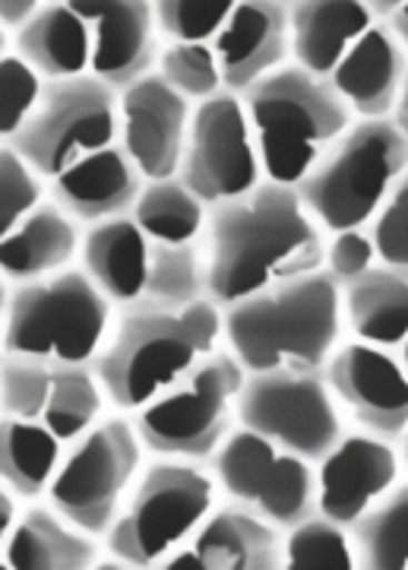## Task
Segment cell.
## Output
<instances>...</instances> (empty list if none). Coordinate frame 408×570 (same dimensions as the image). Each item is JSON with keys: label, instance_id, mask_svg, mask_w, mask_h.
Returning a JSON list of instances; mask_svg holds the SVG:
<instances>
[{"label": "cell", "instance_id": "obj_9", "mask_svg": "<svg viewBox=\"0 0 408 570\" xmlns=\"http://www.w3.org/2000/svg\"><path fill=\"white\" fill-rule=\"evenodd\" d=\"M143 456L146 448L133 419L111 412L67 448L44 501L80 530L105 539L143 472Z\"/></svg>", "mask_w": 408, "mask_h": 570}, {"label": "cell", "instance_id": "obj_41", "mask_svg": "<svg viewBox=\"0 0 408 570\" xmlns=\"http://www.w3.org/2000/svg\"><path fill=\"white\" fill-rule=\"evenodd\" d=\"M41 7H44L41 0H3L0 3V26H3V32H10V36L22 32L29 22L39 17Z\"/></svg>", "mask_w": 408, "mask_h": 570}, {"label": "cell", "instance_id": "obj_43", "mask_svg": "<svg viewBox=\"0 0 408 570\" xmlns=\"http://www.w3.org/2000/svg\"><path fill=\"white\" fill-rule=\"evenodd\" d=\"M387 26H389V29H392V36L402 41V48H406V51H408V0H402V3H399L396 17H392V20H389Z\"/></svg>", "mask_w": 408, "mask_h": 570}, {"label": "cell", "instance_id": "obj_29", "mask_svg": "<svg viewBox=\"0 0 408 570\" xmlns=\"http://www.w3.org/2000/svg\"><path fill=\"white\" fill-rule=\"evenodd\" d=\"M355 561L365 570H406L408 568V479L370 504L351 527Z\"/></svg>", "mask_w": 408, "mask_h": 570}, {"label": "cell", "instance_id": "obj_44", "mask_svg": "<svg viewBox=\"0 0 408 570\" xmlns=\"http://www.w3.org/2000/svg\"><path fill=\"white\" fill-rule=\"evenodd\" d=\"M392 121H396V127L408 137V77L406 82H402V96H399V105H396V111H392Z\"/></svg>", "mask_w": 408, "mask_h": 570}, {"label": "cell", "instance_id": "obj_21", "mask_svg": "<svg viewBox=\"0 0 408 570\" xmlns=\"http://www.w3.org/2000/svg\"><path fill=\"white\" fill-rule=\"evenodd\" d=\"M146 178L123 142L82 159L51 181V200L77 223L96 225L130 213L143 194Z\"/></svg>", "mask_w": 408, "mask_h": 570}, {"label": "cell", "instance_id": "obj_34", "mask_svg": "<svg viewBox=\"0 0 408 570\" xmlns=\"http://www.w3.org/2000/svg\"><path fill=\"white\" fill-rule=\"evenodd\" d=\"M235 7L238 0H159L156 22L168 45H212Z\"/></svg>", "mask_w": 408, "mask_h": 570}, {"label": "cell", "instance_id": "obj_15", "mask_svg": "<svg viewBox=\"0 0 408 570\" xmlns=\"http://www.w3.org/2000/svg\"><path fill=\"white\" fill-rule=\"evenodd\" d=\"M193 102L156 70L121 92V140L146 181L178 178Z\"/></svg>", "mask_w": 408, "mask_h": 570}, {"label": "cell", "instance_id": "obj_23", "mask_svg": "<svg viewBox=\"0 0 408 570\" xmlns=\"http://www.w3.org/2000/svg\"><path fill=\"white\" fill-rule=\"evenodd\" d=\"M374 22L368 0H295L288 3L291 63L329 80Z\"/></svg>", "mask_w": 408, "mask_h": 570}, {"label": "cell", "instance_id": "obj_10", "mask_svg": "<svg viewBox=\"0 0 408 570\" xmlns=\"http://www.w3.org/2000/svg\"><path fill=\"white\" fill-rule=\"evenodd\" d=\"M118 142H123L121 92L86 73L77 80L44 82L39 111L7 146H13L44 181H54L67 168Z\"/></svg>", "mask_w": 408, "mask_h": 570}, {"label": "cell", "instance_id": "obj_4", "mask_svg": "<svg viewBox=\"0 0 408 570\" xmlns=\"http://www.w3.org/2000/svg\"><path fill=\"white\" fill-rule=\"evenodd\" d=\"M241 102L253 127L266 181L298 187L358 121L329 80L298 63L250 86Z\"/></svg>", "mask_w": 408, "mask_h": 570}, {"label": "cell", "instance_id": "obj_26", "mask_svg": "<svg viewBox=\"0 0 408 570\" xmlns=\"http://www.w3.org/2000/svg\"><path fill=\"white\" fill-rule=\"evenodd\" d=\"M13 51L48 82L77 80L92 70V29L70 0L44 3L39 17L13 36Z\"/></svg>", "mask_w": 408, "mask_h": 570}, {"label": "cell", "instance_id": "obj_6", "mask_svg": "<svg viewBox=\"0 0 408 570\" xmlns=\"http://www.w3.org/2000/svg\"><path fill=\"white\" fill-rule=\"evenodd\" d=\"M222 491L209 466L156 456L146 463L121 517L105 535V551L127 568H165L187 549L219 508Z\"/></svg>", "mask_w": 408, "mask_h": 570}, {"label": "cell", "instance_id": "obj_19", "mask_svg": "<svg viewBox=\"0 0 408 570\" xmlns=\"http://www.w3.org/2000/svg\"><path fill=\"white\" fill-rule=\"evenodd\" d=\"M212 51L222 70L225 92L245 96L250 86L291 63L288 3L238 0L222 36L212 41Z\"/></svg>", "mask_w": 408, "mask_h": 570}, {"label": "cell", "instance_id": "obj_46", "mask_svg": "<svg viewBox=\"0 0 408 570\" xmlns=\"http://www.w3.org/2000/svg\"><path fill=\"white\" fill-rule=\"evenodd\" d=\"M399 362H402V365H406V371H408V340L402 343V348H399Z\"/></svg>", "mask_w": 408, "mask_h": 570}, {"label": "cell", "instance_id": "obj_13", "mask_svg": "<svg viewBox=\"0 0 408 570\" xmlns=\"http://www.w3.org/2000/svg\"><path fill=\"white\" fill-rule=\"evenodd\" d=\"M178 178L206 206L241 200L266 181L260 149L241 96L219 92L216 99L193 105Z\"/></svg>", "mask_w": 408, "mask_h": 570}, {"label": "cell", "instance_id": "obj_11", "mask_svg": "<svg viewBox=\"0 0 408 570\" xmlns=\"http://www.w3.org/2000/svg\"><path fill=\"white\" fill-rule=\"evenodd\" d=\"M238 425L320 463L346 438L348 419L329 390L324 367L288 365L247 374L238 396Z\"/></svg>", "mask_w": 408, "mask_h": 570}, {"label": "cell", "instance_id": "obj_27", "mask_svg": "<svg viewBox=\"0 0 408 570\" xmlns=\"http://www.w3.org/2000/svg\"><path fill=\"white\" fill-rule=\"evenodd\" d=\"M346 330L370 346L402 348L408 340V276L374 266L361 279L342 285Z\"/></svg>", "mask_w": 408, "mask_h": 570}, {"label": "cell", "instance_id": "obj_14", "mask_svg": "<svg viewBox=\"0 0 408 570\" xmlns=\"http://www.w3.org/2000/svg\"><path fill=\"white\" fill-rule=\"evenodd\" d=\"M332 396L355 428L399 444L408 434V371L389 348L351 340L327 362Z\"/></svg>", "mask_w": 408, "mask_h": 570}, {"label": "cell", "instance_id": "obj_1", "mask_svg": "<svg viewBox=\"0 0 408 570\" xmlns=\"http://www.w3.org/2000/svg\"><path fill=\"white\" fill-rule=\"evenodd\" d=\"M327 232L298 187L263 181L241 200L209 206V298L222 307L327 266Z\"/></svg>", "mask_w": 408, "mask_h": 570}, {"label": "cell", "instance_id": "obj_35", "mask_svg": "<svg viewBox=\"0 0 408 570\" xmlns=\"http://www.w3.org/2000/svg\"><path fill=\"white\" fill-rule=\"evenodd\" d=\"M54 384V365L26 358V355H3L0 367V406L7 419L41 422L48 396Z\"/></svg>", "mask_w": 408, "mask_h": 570}, {"label": "cell", "instance_id": "obj_24", "mask_svg": "<svg viewBox=\"0 0 408 570\" xmlns=\"http://www.w3.org/2000/svg\"><path fill=\"white\" fill-rule=\"evenodd\" d=\"M86 228L67 209L48 200L26 223L0 238V269L3 279L13 285L39 283L73 269L82 254Z\"/></svg>", "mask_w": 408, "mask_h": 570}, {"label": "cell", "instance_id": "obj_30", "mask_svg": "<svg viewBox=\"0 0 408 570\" xmlns=\"http://www.w3.org/2000/svg\"><path fill=\"white\" fill-rule=\"evenodd\" d=\"M130 216L143 228L149 242L190 245L206 235L209 206L181 178H165V181H146Z\"/></svg>", "mask_w": 408, "mask_h": 570}, {"label": "cell", "instance_id": "obj_42", "mask_svg": "<svg viewBox=\"0 0 408 570\" xmlns=\"http://www.w3.org/2000/svg\"><path fill=\"white\" fill-rule=\"evenodd\" d=\"M22 504H29V501H22L20 491L10 489V485L3 482V489H0V542H7L10 532L17 530V523H20L22 513H26Z\"/></svg>", "mask_w": 408, "mask_h": 570}, {"label": "cell", "instance_id": "obj_12", "mask_svg": "<svg viewBox=\"0 0 408 570\" xmlns=\"http://www.w3.org/2000/svg\"><path fill=\"white\" fill-rule=\"evenodd\" d=\"M209 472L225 501L245 504L269 523L291 530L317 513V463L276 448L250 428H235Z\"/></svg>", "mask_w": 408, "mask_h": 570}, {"label": "cell", "instance_id": "obj_18", "mask_svg": "<svg viewBox=\"0 0 408 570\" xmlns=\"http://www.w3.org/2000/svg\"><path fill=\"white\" fill-rule=\"evenodd\" d=\"M286 530L245 504L225 501L162 570H282Z\"/></svg>", "mask_w": 408, "mask_h": 570}, {"label": "cell", "instance_id": "obj_5", "mask_svg": "<svg viewBox=\"0 0 408 570\" xmlns=\"http://www.w3.org/2000/svg\"><path fill=\"white\" fill-rule=\"evenodd\" d=\"M118 321V305L82 266L7 288L3 355L51 365H96Z\"/></svg>", "mask_w": 408, "mask_h": 570}, {"label": "cell", "instance_id": "obj_22", "mask_svg": "<svg viewBox=\"0 0 408 570\" xmlns=\"http://www.w3.org/2000/svg\"><path fill=\"white\" fill-rule=\"evenodd\" d=\"M105 558V539L70 523L48 501H32L17 530L0 542L7 570H89Z\"/></svg>", "mask_w": 408, "mask_h": 570}, {"label": "cell", "instance_id": "obj_20", "mask_svg": "<svg viewBox=\"0 0 408 570\" xmlns=\"http://www.w3.org/2000/svg\"><path fill=\"white\" fill-rule=\"evenodd\" d=\"M408 77V51L387 22H374L365 39L332 70L329 86L342 96L358 121L392 118L402 82Z\"/></svg>", "mask_w": 408, "mask_h": 570}, {"label": "cell", "instance_id": "obj_16", "mask_svg": "<svg viewBox=\"0 0 408 570\" xmlns=\"http://www.w3.org/2000/svg\"><path fill=\"white\" fill-rule=\"evenodd\" d=\"M92 29V77L111 89H130L159 70L162 32L149 0H70Z\"/></svg>", "mask_w": 408, "mask_h": 570}, {"label": "cell", "instance_id": "obj_36", "mask_svg": "<svg viewBox=\"0 0 408 570\" xmlns=\"http://www.w3.org/2000/svg\"><path fill=\"white\" fill-rule=\"evenodd\" d=\"M51 200V181H44L13 146H0V235H10L41 204Z\"/></svg>", "mask_w": 408, "mask_h": 570}, {"label": "cell", "instance_id": "obj_32", "mask_svg": "<svg viewBox=\"0 0 408 570\" xmlns=\"http://www.w3.org/2000/svg\"><path fill=\"white\" fill-rule=\"evenodd\" d=\"M146 302L171 311H185L209 298V254L206 235L190 245H162L152 242L149 250V279Z\"/></svg>", "mask_w": 408, "mask_h": 570}, {"label": "cell", "instance_id": "obj_28", "mask_svg": "<svg viewBox=\"0 0 408 570\" xmlns=\"http://www.w3.org/2000/svg\"><path fill=\"white\" fill-rule=\"evenodd\" d=\"M67 444L44 422L7 419L0 422V475L22 501H44L63 463Z\"/></svg>", "mask_w": 408, "mask_h": 570}, {"label": "cell", "instance_id": "obj_7", "mask_svg": "<svg viewBox=\"0 0 408 570\" xmlns=\"http://www.w3.org/2000/svg\"><path fill=\"white\" fill-rule=\"evenodd\" d=\"M406 171L408 137L392 118L355 121L298 184V194L320 228L327 235H339L374 223Z\"/></svg>", "mask_w": 408, "mask_h": 570}, {"label": "cell", "instance_id": "obj_8", "mask_svg": "<svg viewBox=\"0 0 408 570\" xmlns=\"http://www.w3.org/2000/svg\"><path fill=\"white\" fill-rule=\"evenodd\" d=\"M245 381V365L228 346L206 355L185 381L130 415L146 453L209 466L238 428V396Z\"/></svg>", "mask_w": 408, "mask_h": 570}, {"label": "cell", "instance_id": "obj_17", "mask_svg": "<svg viewBox=\"0 0 408 570\" xmlns=\"http://www.w3.org/2000/svg\"><path fill=\"white\" fill-rule=\"evenodd\" d=\"M399 444L368 434L361 428L317 463V513L339 527H351L370 504H377L396 482H402Z\"/></svg>", "mask_w": 408, "mask_h": 570}, {"label": "cell", "instance_id": "obj_39", "mask_svg": "<svg viewBox=\"0 0 408 570\" xmlns=\"http://www.w3.org/2000/svg\"><path fill=\"white\" fill-rule=\"evenodd\" d=\"M370 238L377 247V261L408 276V171L392 187L384 209L374 216Z\"/></svg>", "mask_w": 408, "mask_h": 570}, {"label": "cell", "instance_id": "obj_45", "mask_svg": "<svg viewBox=\"0 0 408 570\" xmlns=\"http://www.w3.org/2000/svg\"><path fill=\"white\" fill-rule=\"evenodd\" d=\"M399 453H402V469L408 472V434L399 441Z\"/></svg>", "mask_w": 408, "mask_h": 570}, {"label": "cell", "instance_id": "obj_31", "mask_svg": "<svg viewBox=\"0 0 408 570\" xmlns=\"http://www.w3.org/2000/svg\"><path fill=\"white\" fill-rule=\"evenodd\" d=\"M108 396L96 365H54V384L41 422L51 428L63 444H77L102 419H108Z\"/></svg>", "mask_w": 408, "mask_h": 570}, {"label": "cell", "instance_id": "obj_25", "mask_svg": "<svg viewBox=\"0 0 408 570\" xmlns=\"http://www.w3.org/2000/svg\"><path fill=\"white\" fill-rule=\"evenodd\" d=\"M152 242L130 213L86 225L80 266L118 307L143 302Z\"/></svg>", "mask_w": 408, "mask_h": 570}, {"label": "cell", "instance_id": "obj_2", "mask_svg": "<svg viewBox=\"0 0 408 570\" xmlns=\"http://www.w3.org/2000/svg\"><path fill=\"white\" fill-rule=\"evenodd\" d=\"M222 346L225 307L219 302L206 298L171 311L143 298L118 307L111 340L96 358V374L111 412L137 415Z\"/></svg>", "mask_w": 408, "mask_h": 570}, {"label": "cell", "instance_id": "obj_40", "mask_svg": "<svg viewBox=\"0 0 408 570\" xmlns=\"http://www.w3.org/2000/svg\"><path fill=\"white\" fill-rule=\"evenodd\" d=\"M374 261H377V247H374V238L365 228H348V232H339L332 235L327 245V269L329 276L339 285L355 283L361 279L368 269H374Z\"/></svg>", "mask_w": 408, "mask_h": 570}, {"label": "cell", "instance_id": "obj_33", "mask_svg": "<svg viewBox=\"0 0 408 570\" xmlns=\"http://www.w3.org/2000/svg\"><path fill=\"white\" fill-rule=\"evenodd\" d=\"M355 549L348 527L314 513L286 530V570H355Z\"/></svg>", "mask_w": 408, "mask_h": 570}, {"label": "cell", "instance_id": "obj_3", "mask_svg": "<svg viewBox=\"0 0 408 570\" xmlns=\"http://www.w3.org/2000/svg\"><path fill=\"white\" fill-rule=\"evenodd\" d=\"M342 343V285L327 269L272 285L225 307V346L247 374L288 365L327 367Z\"/></svg>", "mask_w": 408, "mask_h": 570}, {"label": "cell", "instance_id": "obj_38", "mask_svg": "<svg viewBox=\"0 0 408 570\" xmlns=\"http://www.w3.org/2000/svg\"><path fill=\"white\" fill-rule=\"evenodd\" d=\"M44 77L22 61L17 51H7L0 61V134L13 140L29 118L39 111L44 96Z\"/></svg>", "mask_w": 408, "mask_h": 570}, {"label": "cell", "instance_id": "obj_37", "mask_svg": "<svg viewBox=\"0 0 408 570\" xmlns=\"http://www.w3.org/2000/svg\"><path fill=\"white\" fill-rule=\"evenodd\" d=\"M159 73L193 105L225 92L222 70L212 45H165Z\"/></svg>", "mask_w": 408, "mask_h": 570}]
</instances>
